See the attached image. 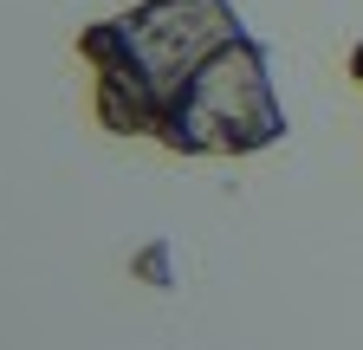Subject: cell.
<instances>
[{"label":"cell","instance_id":"cell-2","mask_svg":"<svg viewBox=\"0 0 363 350\" xmlns=\"http://www.w3.org/2000/svg\"><path fill=\"white\" fill-rule=\"evenodd\" d=\"M350 78H357V84H363V46H357V52H350Z\"/></svg>","mask_w":363,"mask_h":350},{"label":"cell","instance_id":"cell-1","mask_svg":"<svg viewBox=\"0 0 363 350\" xmlns=\"http://www.w3.org/2000/svg\"><path fill=\"white\" fill-rule=\"evenodd\" d=\"M98 72V123L175 156H259L286 143V104L266 46L234 0H136L78 33Z\"/></svg>","mask_w":363,"mask_h":350}]
</instances>
